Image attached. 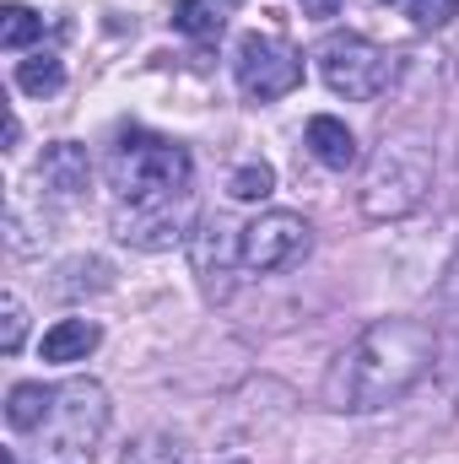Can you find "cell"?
I'll list each match as a JSON object with an SVG mask.
<instances>
[{
  "label": "cell",
  "mask_w": 459,
  "mask_h": 464,
  "mask_svg": "<svg viewBox=\"0 0 459 464\" xmlns=\"http://www.w3.org/2000/svg\"><path fill=\"white\" fill-rule=\"evenodd\" d=\"M459 16V0H416L411 5V22L422 27V33H433V27H444V22H454Z\"/></svg>",
  "instance_id": "cell-20"
},
{
  "label": "cell",
  "mask_w": 459,
  "mask_h": 464,
  "mask_svg": "<svg viewBox=\"0 0 459 464\" xmlns=\"http://www.w3.org/2000/svg\"><path fill=\"white\" fill-rule=\"evenodd\" d=\"M433 195V151L422 140H384L362 173V211L373 222H400Z\"/></svg>",
  "instance_id": "cell-3"
},
{
  "label": "cell",
  "mask_w": 459,
  "mask_h": 464,
  "mask_svg": "<svg viewBox=\"0 0 459 464\" xmlns=\"http://www.w3.org/2000/svg\"><path fill=\"white\" fill-rule=\"evenodd\" d=\"M433 356H438V341H433V330L422 319H378L330 362L325 405L346 411V416L384 411V405L405 400L427 378Z\"/></svg>",
  "instance_id": "cell-1"
},
{
  "label": "cell",
  "mask_w": 459,
  "mask_h": 464,
  "mask_svg": "<svg viewBox=\"0 0 459 464\" xmlns=\"http://www.w3.org/2000/svg\"><path fill=\"white\" fill-rule=\"evenodd\" d=\"M16 87H22L27 98H49V92H60V87H65V65H60V54H27V60L16 65Z\"/></svg>",
  "instance_id": "cell-14"
},
{
  "label": "cell",
  "mask_w": 459,
  "mask_h": 464,
  "mask_svg": "<svg viewBox=\"0 0 459 464\" xmlns=\"http://www.w3.org/2000/svg\"><path fill=\"white\" fill-rule=\"evenodd\" d=\"M319 76H325V87H330L336 98L367 103V98H378L384 82H389V54H384L373 38H362V33H330V38L319 44Z\"/></svg>",
  "instance_id": "cell-5"
},
{
  "label": "cell",
  "mask_w": 459,
  "mask_h": 464,
  "mask_svg": "<svg viewBox=\"0 0 459 464\" xmlns=\"http://www.w3.org/2000/svg\"><path fill=\"white\" fill-rule=\"evenodd\" d=\"M303 5V16H336L341 11V0H298Z\"/></svg>",
  "instance_id": "cell-21"
},
{
  "label": "cell",
  "mask_w": 459,
  "mask_h": 464,
  "mask_svg": "<svg viewBox=\"0 0 459 464\" xmlns=\"http://www.w3.org/2000/svg\"><path fill=\"white\" fill-rule=\"evenodd\" d=\"M190 243H195V276H200L206 297L211 303L232 297V270L243 265V227H232L222 217H206Z\"/></svg>",
  "instance_id": "cell-9"
},
{
  "label": "cell",
  "mask_w": 459,
  "mask_h": 464,
  "mask_svg": "<svg viewBox=\"0 0 459 464\" xmlns=\"http://www.w3.org/2000/svg\"><path fill=\"white\" fill-rule=\"evenodd\" d=\"M33 38H44V16L27 11V5H5L0 11V44L5 49H27Z\"/></svg>",
  "instance_id": "cell-15"
},
{
  "label": "cell",
  "mask_w": 459,
  "mask_h": 464,
  "mask_svg": "<svg viewBox=\"0 0 459 464\" xmlns=\"http://www.w3.org/2000/svg\"><path fill=\"white\" fill-rule=\"evenodd\" d=\"M16 140H22V119L11 114V119H5V146H16Z\"/></svg>",
  "instance_id": "cell-22"
},
{
  "label": "cell",
  "mask_w": 459,
  "mask_h": 464,
  "mask_svg": "<svg viewBox=\"0 0 459 464\" xmlns=\"http://www.w3.org/2000/svg\"><path fill=\"white\" fill-rule=\"evenodd\" d=\"M308 151H314L330 173L356 168V135H351L336 114H314L308 119Z\"/></svg>",
  "instance_id": "cell-11"
},
{
  "label": "cell",
  "mask_w": 459,
  "mask_h": 464,
  "mask_svg": "<svg viewBox=\"0 0 459 464\" xmlns=\"http://www.w3.org/2000/svg\"><path fill=\"white\" fill-rule=\"evenodd\" d=\"M270 189H276L270 162H243V168L228 179V195H232V200H265Z\"/></svg>",
  "instance_id": "cell-17"
},
{
  "label": "cell",
  "mask_w": 459,
  "mask_h": 464,
  "mask_svg": "<svg viewBox=\"0 0 459 464\" xmlns=\"http://www.w3.org/2000/svg\"><path fill=\"white\" fill-rule=\"evenodd\" d=\"M87 173H93V162H87V151L71 146V140L49 146L44 162H38V184H44L49 195H76V189H87Z\"/></svg>",
  "instance_id": "cell-10"
},
{
  "label": "cell",
  "mask_w": 459,
  "mask_h": 464,
  "mask_svg": "<svg viewBox=\"0 0 459 464\" xmlns=\"http://www.w3.org/2000/svg\"><path fill=\"white\" fill-rule=\"evenodd\" d=\"M109 179H114L119 200H162V195H190L195 162L179 140L130 124L109 157Z\"/></svg>",
  "instance_id": "cell-2"
},
{
  "label": "cell",
  "mask_w": 459,
  "mask_h": 464,
  "mask_svg": "<svg viewBox=\"0 0 459 464\" xmlns=\"http://www.w3.org/2000/svg\"><path fill=\"white\" fill-rule=\"evenodd\" d=\"M49 411H54V389H44V383H16V389L5 394V421H11V432H44Z\"/></svg>",
  "instance_id": "cell-13"
},
{
  "label": "cell",
  "mask_w": 459,
  "mask_h": 464,
  "mask_svg": "<svg viewBox=\"0 0 459 464\" xmlns=\"http://www.w3.org/2000/svg\"><path fill=\"white\" fill-rule=\"evenodd\" d=\"M308 248H314L308 217H298V211H265V217H254V222L243 227V270L276 276V270L298 265Z\"/></svg>",
  "instance_id": "cell-7"
},
{
  "label": "cell",
  "mask_w": 459,
  "mask_h": 464,
  "mask_svg": "<svg viewBox=\"0 0 459 464\" xmlns=\"http://www.w3.org/2000/svg\"><path fill=\"white\" fill-rule=\"evenodd\" d=\"M124 464H184V459H179V449L168 438H135L124 449Z\"/></svg>",
  "instance_id": "cell-19"
},
{
  "label": "cell",
  "mask_w": 459,
  "mask_h": 464,
  "mask_svg": "<svg viewBox=\"0 0 459 464\" xmlns=\"http://www.w3.org/2000/svg\"><path fill=\"white\" fill-rule=\"evenodd\" d=\"M22 335H27V308H22L16 292H5V297H0V351L16 356V351H22Z\"/></svg>",
  "instance_id": "cell-18"
},
{
  "label": "cell",
  "mask_w": 459,
  "mask_h": 464,
  "mask_svg": "<svg viewBox=\"0 0 459 464\" xmlns=\"http://www.w3.org/2000/svg\"><path fill=\"white\" fill-rule=\"evenodd\" d=\"M232 76L249 103H276L303 82V54L281 33H243L232 54Z\"/></svg>",
  "instance_id": "cell-4"
},
{
  "label": "cell",
  "mask_w": 459,
  "mask_h": 464,
  "mask_svg": "<svg viewBox=\"0 0 459 464\" xmlns=\"http://www.w3.org/2000/svg\"><path fill=\"white\" fill-rule=\"evenodd\" d=\"M103 341V330L93 319H60L49 335H44V362H87Z\"/></svg>",
  "instance_id": "cell-12"
},
{
  "label": "cell",
  "mask_w": 459,
  "mask_h": 464,
  "mask_svg": "<svg viewBox=\"0 0 459 464\" xmlns=\"http://www.w3.org/2000/svg\"><path fill=\"white\" fill-rule=\"evenodd\" d=\"M109 427V394L93 378H71L54 389V411L44 421V438L65 454H93V443Z\"/></svg>",
  "instance_id": "cell-6"
},
{
  "label": "cell",
  "mask_w": 459,
  "mask_h": 464,
  "mask_svg": "<svg viewBox=\"0 0 459 464\" xmlns=\"http://www.w3.org/2000/svg\"><path fill=\"white\" fill-rule=\"evenodd\" d=\"M190 222H195V211H190V195H162V200H119L114 206V232L119 243H130V248H173V243H184L190 237Z\"/></svg>",
  "instance_id": "cell-8"
},
{
  "label": "cell",
  "mask_w": 459,
  "mask_h": 464,
  "mask_svg": "<svg viewBox=\"0 0 459 464\" xmlns=\"http://www.w3.org/2000/svg\"><path fill=\"white\" fill-rule=\"evenodd\" d=\"M173 27L190 33V38H217L222 33V16L206 0H173Z\"/></svg>",
  "instance_id": "cell-16"
}]
</instances>
